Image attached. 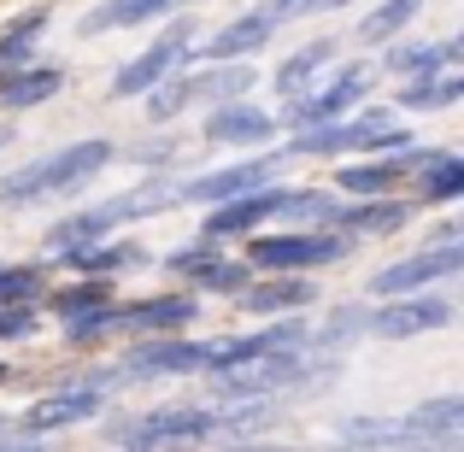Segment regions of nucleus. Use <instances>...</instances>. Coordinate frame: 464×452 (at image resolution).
Instances as JSON below:
<instances>
[{
    "label": "nucleus",
    "instance_id": "4c0bfd02",
    "mask_svg": "<svg viewBox=\"0 0 464 452\" xmlns=\"http://www.w3.org/2000/svg\"><path fill=\"white\" fill-rule=\"evenodd\" d=\"M35 335V305H0V341Z\"/></svg>",
    "mask_w": 464,
    "mask_h": 452
},
{
    "label": "nucleus",
    "instance_id": "f704fd0d",
    "mask_svg": "<svg viewBox=\"0 0 464 452\" xmlns=\"http://www.w3.org/2000/svg\"><path fill=\"white\" fill-rule=\"evenodd\" d=\"M218 253H224V247H218V241H206V236H200V241H188V247H170V253H165V259H159V264H165L170 276H182V283H194V276H200L206 264L218 259Z\"/></svg>",
    "mask_w": 464,
    "mask_h": 452
},
{
    "label": "nucleus",
    "instance_id": "393cba45",
    "mask_svg": "<svg viewBox=\"0 0 464 452\" xmlns=\"http://www.w3.org/2000/svg\"><path fill=\"white\" fill-rule=\"evenodd\" d=\"M341 200L324 188H283L276 182V217L271 224H295V229H335Z\"/></svg>",
    "mask_w": 464,
    "mask_h": 452
},
{
    "label": "nucleus",
    "instance_id": "39448f33",
    "mask_svg": "<svg viewBox=\"0 0 464 452\" xmlns=\"http://www.w3.org/2000/svg\"><path fill=\"white\" fill-rule=\"evenodd\" d=\"M364 94H371V65L364 59H347V65H329V77H317L312 89H300L295 101H288L283 124L300 130V124H324V118H347L353 106H364Z\"/></svg>",
    "mask_w": 464,
    "mask_h": 452
},
{
    "label": "nucleus",
    "instance_id": "5701e85b",
    "mask_svg": "<svg viewBox=\"0 0 464 452\" xmlns=\"http://www.w3.org/2000/svg\"><path fill=\"white\" fill-rule=\"evenodd\" d=\"M464 59V42L459 35H441V42H388L382 53V71H394V77H423V71H447Z\"/></svg>",
    "mask_w": 464,
    "mask_h": 452
},
{
    "label": "nucleus",
    "instance_id": "6ab92c4d",
    "mask_svg": "<svg viewBox=\"0 0 464 452\" xmlns=\"http://www.w3.org/2000/svg\"><path fill=\"white\" fill-rule=\"evenodd\" d=\"M271 42H276V24L253 6V12H241V18H229L212 42H194V53H200V59H253V53H265Z\"/></svg>",
    "mask_w": 464,
    "mask_h": 452
},
{
    "label": "nucleus",
    "instance_id": "f3484780",
    "mask_svg": "<svg viewBox=\"0 0 464 452\" xmlns=\"http://www.w3.org/2000/svg\"><path fill=\"white\" fill-rule=\"evenodd\" d=\"M411 212L418 206L411 200H394V194H364V200H353V206H341L335 212V229L341 236H394V229H406L411 224Z\"/></svg>",
    "mask_w": 464,
    "mask_h": 452
},
{
    "label": "nucleus",
    "instance_id": "2f4dec72",
    "mask_svg": "<svg viewBox=\"0 0 464 452\" xmlns=\"http://www.w3.org/2000/svg\"><path fill=\"white\" fill-rule=\"evenodd\" d=\"M42 300L53 305V317H77V312L106 305V300H118V294H112V276H82L77 271V283H71V288H47Z\"/></svg>",
    "mask_w": 464,
    "mask_h": 452
},
{
    "label": "nucleus",
    "instance_id": "f257e3e1",
    "mask_svg": "<svg viewBox=\"0 0 464 452\" xmlns=\"http://www.w3.org/2000/svg\"><path fill=\"white\" fill-rule=\"evenodd\" d=\"M112 159H118V141H106V136H82V141H71V148H53V153H42V159H30V165L0 177V206H35V200L77 194V188H89Z\"/></svg>",
    "mask_w": 464,
    "mask_h": 452
},
{
    "label": "nucleus",
    "instance_id": "79ce46f5",
    "mask_svg": "<svg viewBox=\"0 0 464 452\" xmlns=\"http://www.w3.org/2000/svg\"><path fill=\"white\" fill-rule=\"evenodd\" d=\"M341 6H359V0H324V12H341Z\"/></svg>",
    "mask_w": 464,
    "mask_h": 452
},
{
    "label": "nucleus",
    "instance_id": "f03ea898",
    "mask_svg": "<svg viewBox=\"0 0 464 452\" xmlns=\"http://www.w3.org/2000/svg\"><path fill=\"white\" fill-rule=\"evenodd\" d=\"M241 241H247L253 271H324V264L353 253V236H341V229H295V224L253 229Z\"/></svg>",
    "mask_w": 464,
    "mask_h": 452
},
{
    "label": "nucleus",
    "instance_id": "423d86ee",
    "mask_svg": "<svg viewBox=\"0 0 464 452\" xmlns=\"http://www.w3.org/2000/svg\"><path fill=\"white\" fill-rule=\"evenodd\" d=\"M283 165H288V148L259 153V159H236V165H224V170H200V177H188V182L170 177V206H218V200H229V194L276 182Z\"/></svg>",
    "mask_w": 464,
    "mask_h": 452
},
{
    "label": "nucleus",
    "instance_id": "6e6552de",
    "mask_svg": "<svg viewBox=\"0 0 464 452\" xmlns=\"http://www.w3.org/2000/svg\"><path fill=\"white\" fill-rule=\"evenodd\" d=\"M200 323V294H141V300H112L106 305V335H170V329Z\"/></svg>",
    "mask_w": 464,
    "mask_h": 452
},
{
    "label": "nucleus",
    "instance_id": "9d476101",
    "mask_svg": "<svg viewBox=\"0 0 464 452\" xmlns=\"http://www.w3.org/2000/svg\"><path fill=\"white\" fill-rule=\"evenodd\" d=\"M200 364H206V341H182V329H170V335H141L124 352L118 376L124 382H165V376H200Z\"/></svg>",
    "mask_w": 464,
    "mask_h": 452
},
{
    "label": "nucleus",
    "instance_id": "4468645a",
    "mask_svg": "<svg viewBox=\"0 0 464 452\" xmlns=\"http://www.w3.org/2000/svg\"><path fill=\"white\" fill-rule=\"evenodd\" d=\"M271 136H276V118L265 106H253L247 94H236V101H212L200 141H212V148H265Z\"/></svg>",
    "mask_w": 464,
    "mask_h": 452
},
{
    "label": "nucleus",
    "instance_id": "412c9836",
    "mask_svg": "<svg viewBox=\"0 0 464 452\" xmlns=\"http://www.w3.org/2000/svg\"><path fill=\"white\" fill-rule=\"evenodd\" d=\"M194 6V0H101L94 12H82L77 35H106V30H136V24H153V18H170V12Z\"/></svg>",
    "mask_w": 464,
    "mask_h": 452
},
{
    "label": "nucleus",
    "instance_id": "a878e982",
    "mask_svg": "<svg viewBox=\"0 0 464 452\" xmlns=\"http://www.w3.org/2000/svg\"><path fill=\"white\" fill-rule=\"evenodd\" d=\"M335 59H341V47L329 42V35H324V42H306V47H295V53H288L283 65H276V77H271V82H276V94H283V101H295L300 89H312V82L324 77L329 65H335Z\"/></svg>",
    "mask_w": 464,
    "mask_h": 452
},
{
    "label": "nucleus",
    "instance_id": "58836bf2",
    "mask_svg": "<svg viewBox=\"0 0 464 452\" xmlns=\"http://www.w3.org/2000/svg\"><path fill=\"white\" fill-rule=\"evenodd\" d=\"M453 241H464V224H459V217H441V224L430 229V241H423V247H453Z\"/></svg>",
    "mask_w": 464,
    "mask_h": 452
},
{
    "label": "nucleus",
    "instance_id": "2eb2a0df",
    "mask_svg": "<svg viewBox=\"0 0 464 452\" xmlns=\"http://www.w3.org/2000/svg\"><path fill=\"white\" fill-rule=\"evenodd\" d=\"M259 283L241 288V312L253 317H283V312H306L317 305V283H306V271H253Z\"/></svg>",
    "mask_w": 464,
    "mask_h": 452
},
{
    "label": "nucleus",
    "instance_id": "72a5a7b5",
    "mask_svg": "<svg viewBox=\"0 0 464 452\" xmlns=\"http://www.w3.org/2000/svg\"><path fill=\"white\" fill-rule=\"evenodd\" d=\"M47 271L42 264H0V305H42Z\"/></svg>",
    "mask_w": 464,
    "mask_h": 452
},
{
    "label": "nucleus",
    "instance_id": "c03bdc74",
    "mask_svg": "<svg viewBox=\"0 0 464 452\" xmlns=\"http://www.w3.org/2000/svg\"><path fill=\"white\" fill-rule=\"evenodd\" d=\"M6 141H12V130H6V124H0V148H6Z\"/></svg>",
    "mask_w": 464,
    "mask_h": 452
},
{
    "label": "nucleus",
    "instance_id": "9b49d317",
    "mask_svg": "<svg viewBox=\"0 0 464 452\" xmlns=\"http://www.w3.org/2000/svg\"><path fill=\"white\" fill-rule=\"evenodd\" d=\"M453 276H464V241H453V247H418L411 259H394L388 271H376V276H371V300L418 294V288L453 283Z\"/></svg>",
    "mask_w": 464,
    "mask_h": 452
},
{
    "label": "nucleus",
    "instance_id": "4be33fe9",
    "mask_svg": "<svg viewBox=\"0 0 464 452\" xmlns=\"http://www.w3.org/2000/svg\"><path fill=\"white\" fill-rule=\"evenodd\" d=\"M418 177V200L411 206H453L464 200V159L453 148H423V159L411 165Z\"/></svg>",
    "mask_w": 464,
    "mask_h": 452
},
{
    "label": "nucleus",
    "instance_id": "aec40b11",
    "mask_svg": "<svg viewBox=\"0 0 464 452\" xmlns=\"http://www.w3.org/2000/svg\"><path fill=\"white\" fill-rule=\"evenodd\" d=\"M153 253L141 241H89V247H71V253H53V264L65 271H82V276H118V271H141Z\"/></svg>",
    "mask_w": 464,
    "mask_h": 452
},
{
    "label": "nucleus",
    "instance_id": "c9c22d12",
    "mask_svg": "<svg viewBox=\"0 0 464 452\" xmlns=\"http://www.w3.org/2000/svg\"><path fill=\"white\" fill-rule=\"evenodd\" d=\"M335 435L347 447H388V423L382 418H359V411H353V418H341Z\"/></svg>",
    "mask_w": 464,
    "mask_h": 452
},
{
    "label": "nucleus",
    "instance_id": "37998d69",
    "mask_svg": "<svg viewBox=\"0 0 464 452\" xmlns=\"http://www.w3.org/2000/svg\"><path fill=\"white\" fill-rule=\"evenodd\" d=\"M12 376H18V370H12V364H0V382H12Z\"/></svg>",
    "mask_w": 464,
    "mask_h": 452
},
{
    "label": "nucleus",
    "instance_id": "20e7f679",
    "mask_svg": "<svg viewBox=\"0 0 464 452\" xmlns=\"http://www.w3.org/2000/svg\"><path fill=\"white\" fill-rule=\"evenodd\" d=\"M101 411H106V394H101V388L59 382L53 394L30 399V406L12 418V447H35V441H47V435H59V429H77V423L101 418Z\"/></svg>",
    "mask_w": 464,
    "mask_h": 452
},
{
    "label": "nucleus",
    "instance_id": "a19ab883",
    "mask_svg": "<svg viewBox=\"0 0 464 452\" xmlns=\"http://www.w3.org/2000/svg\"><path fill=\"white\" fill-rule=\"evenodd\" d=\"M0 447H12V418H0Z\"/></svg>",
    "mask_w": 464,
    "mask_h": 452
},
{
    "label": "nucleus",
    "instance_id": "cd10ccee",
    "mask_svg": "<svg viewBox=\"0 0 464 452\" xmlns=\"http://www.w3.org/2000/svg\"><path fill=\"white\" fill-rule=\"evenodd\" d=\"M47 24H53V6H24L18 18L6 24V30H0V71H12V65H24V59L35 53V35L47 30Z\"/></svg>",
    "mask_w": 464,
    "mask_h": 452
},
{
    "label": "nucleus",
    "instance_id": "e433bc0d",
    "mask_svg": "<svg viewBox=\"0 0 464 452\" xmlns=\"http://www.w3.org/2000/svg\"><path fill=\"white\" fill-rule=\"evenodd\" d=\"M259 12L283 30V24H295V18H312V12H324V0H259Z\"/></svg>",
    "mask_w": 464,
    "mask_h": 452
},
{
    "label": "nucleus",
    "instance_id": "7c9ffc66",
    "mask_svg": "<svg viewBox=\"0 0 464 452\" xmlns=\"http://www.w3.org/2000/svg\"><path fill=\"white\" fill-rule=\"evenodd\" d=\"M364 312H371V305H335V312H329V323L317 329V335H306L312 352H329V359H341L353 341H364Z\"/></svg>",
    "mask_w": 464,
    "mask_h": 452
},
{
    "label": "nucleus",
    "instance_id": "f8f14e48",
    "mask_svg": "<svg viewBox=\"0 0 464 452\" xmlns=\"http://www.w3.org/2000/svg\"><path fill=\"white\" fill-rule=\"evenodd\" d=\"M464 441V394H435L388 423V447H459Z\"/></svg>",
    "mask_w": 464,
    "mask_h": 452
},
{
    "label": "nucleus",
    "instance_id": "a211bd4d",
    "mask_svg": "<svg viewBox=\"0 0 464 452\" xmlns=\"http://www.w3.org/2000/svg\"><path fill=\"white\" fill-rule=\"evenodd\" d=\"M65 89V71L59 65H42V59H24V65L0 71V112H30V106L53 101Z\"/></svg>",
    "mask_w": 464,
    "mask_h": 452
},
{
    "label": "nucleus",
    "instance_id": "b1692460",
    "mask_svg": "<svg viewBox=\"0 0 464 452\" xmlns=\"http://www.w3.org/2000/svg\"><path fill=\"white\" fill-rule=\"evenodd\" d=\"M464 101V71L447 65V71H423V77H406V89H394V106L400 112H447V106Z\"/></svg>",
    "mask_w": 464,
    "mask_h": 452
},
{
    "label": "nucleus",
    "instance_id": "1a4fd4ad",
    "mask_svg": "<svg viewBox=\"0 0 464 452\" xmlns=\"http://www.w3.org/2000/svg\"><path fill=\"white\" fill-rule=\"evenodd\" d=\"M447 323H453V300L430 294V288H418V294H388L364 312V335H376V341L435 335V329H447Z\"/></svg>",
    "mask_w": 464,
    "mask_h": 452
},
{
    "label": "nucleus",
    "instance_id": "bb28decb",
    "mask_svg": "<svg viewBox=\"0 0 464 452\" xmlns=\"http://www.w3.org/2000/svg\"><path fill=\"white\" fill-rule=\"evenodd\" d=\"M283 406L276 394H247V399H229V411H218V441H253V435L276 429Z\"/></svg>",
    "mask_w": 464,
    "mask_h": 452
},
{
    "label": "nucleus",
    "instance_id": "7ed1b4c3",
    "mask_svg": "<svg viewBox=\"0 0 464 452\" xmlns=\"http://www.w3.org/2000/svg\"><path fill=\"white\" fill-rule=\"evenodd\" d=\"M112 447H200L218 441V411L212 406H159V411H136V418L106 423Z\"/></svg>",
    "mask_w": 464,
    "mask_h": 452
},
{
    "label": "nucleus",
    "instance_id": "c756f323",
    "mask_svg": "<svg viewBox=\"0 0 464 452\" xmlns=\"http://www.w3.org/2000/svg\"><path fill=\"white\" fill-rule=\"evenodd\" d=\"M418 12H423V0H376L359 18V42H394V35H406L418 24Z\"/></svg>",
    "mask_w": 464,
    "mask_h": 452
},
{
    "label": "nucleus",
    "instance_id": "c85d7f7f",
    "mask_svg": "<svg viewBox=\"0 0 464 452\" xmlns=\"http://www.w3.org/2000/svg\"><path fill=\"white\" fill-rule=\"evenodd\" d=\"M141 101H148V118H153V124H170V118H182L188 106H200V101H194V71H182V65L165 71V77H159L153 89L141 94Z\"/></svg>",
    "mask_w": 464,
    "mask_h": 452
},
{
    "label": "nucleus",
    "instance_id": "0eeeda50",
    "mask_svg": "<svg viewBox=\"0 0 464 452\" xmlns=\"http://www.w3.org/2000/svg\"><path fill=\"white\" fill-rule=\"evenodd\" d=\"M194 35H200V24H194L188 12H182V18L170 24V30L159 35V42H148V47H141L136 59H124V65L112 71V89H106V94H112V101H136V94H148L153 82L165 77V71H177L182 59H188Z\"/></svg>",
    "mask_w": 464,
    "mask_h": 452
},
{
    "label": "nucleus",
    "instance_id": "ddd939ff",
    "mask_svg": "<svg viewBox=\"0 0 464 452\" xmlns=\"http://www.w3.org/2000/svg\"><path fill=\"white\" fill-rule=\"evenodd\" d=\"M283 182V177H276ZM276 182H265V188H247V194H229V200H218V206H206V224H200V236L206 241H241V236H253V229H265L276 217Z\"/></svg>",
    "mask_w": 464,
    "mask_h": 452
},
{
    "label": "nucleus",
    "instance_id": "dca6fc26",
    "mask_svg": "<svg viewBox=\"0 0 464 452\" xmlns=\"http://www.w3.org/2000/svg\"><path fill=\"white\" fill-rule=\"evenodd\" d=\"M423 159V148H406V153H364L353 165L335 170V188L347 200H364V194H394V182L411 177V165Z\"/></svg>",
    "mask_w": 464,
    "mask_h": 452
},
{
    "label": "nucleus",
    "instance_id": "ea45409f",
    "mask_svg": "<svg viewBox=\"0 0 464 452\" xmlns=\"http://www.w3.org/2000/svg\"><path fill=\"white\" fill-rule=\"evenodd\" d=\"M170 153H177L170 141H141V148H130V159H136V165H165Z\"/></svg>",
    "mask_w": 464,
    "mask_h": 452
},
{
    "label": "nucleus",
    "instance_id": "473e14b6",
    "mask_svg": "<svg viewBox=\"0 0 464 452\" xmlns=\"http://www.w3.org/2000/svg\"><path fill=\"white\" fill-rule=\"evenodd\" d=\"M247 283H253V264H247V259H224V253H218V259L206 264V271L194 276L188 288H194V294H229V300H236Z\"/></svg>",
    "mask_w": 464,
    "mask_h": 452
}]
</instances>
